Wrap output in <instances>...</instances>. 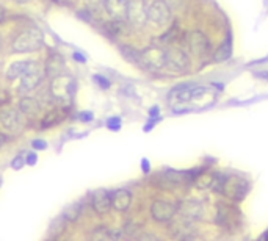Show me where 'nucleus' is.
Here are the masks:
<instances>
[{
    "label": "nucleus",
    "mask_w": 268,
    "mask_h": 241,
    "mask_svg": "<svg viewBox=\"0 0 268 241\" xmlns=\"http://www.w3.org/2000/svg\"><path fill=\"white\" fill-rule=\"evenodd\" d=\"M216 99V92L207 86H182L169 94V105L176 113H185L207 107Z\"/></svg>",
    "instance_id": "nucleus-1"
},
{
    "label": "nucleus",
    "mask_w": 268,
    "mask_h": 241,
    "mask_svg": "<svg viewBox=\"0 0 268 241\" xmlns=\"http://www.w3.org/2000/svg\"><path fill=\"white\" fill-rule=\"evenodd\" d=\"M42 47V33L38 28H28L16 36L13 41V51L18 54L33 52Z\"/></svg>",
    "instance_id": "nucleus-2"
},
{
    "label": "nucleus",
    "mask_w": 268,
    "mask_h": 241,
    "mask_svg": "<svg viewBox=\"0 0 268 241\" xmlns=\"http://www.w3.org/2000/svg\"><path fill=\"white\" fill-rule=\"evenodd\" d=\"M75 92V80L71 75H57L51 82V94L57 101H71Z\"/></svg>",
    "instance_id": "nucleus-3"
},
{
    "label": "nucleus",
    "mask_w": 268,
    "mask_h": 241,
    "mask_svg": "<svg viewBox=\"0 0 268 241\" xmlns=\"http://www.w3.org/2000/svg\"><path fill=\"white\" fill-rule=\"evenodd\" d=\"M127 21L133 27H143L148 22L146 0H127Z\"/></svg>",
    "instance_id": "nucleus-4"
},
{
    "label": "nucleus",
    "mask_w": 268,
    "mask_h": 241,
    "mask_svg": "<svg viewBox=\"0 0 268 241\" xmlns=\"http://www.w3.org/2000/svg\"><path fill=\"white\" fill-rule=\"evenodd\" d=\"M140 61L149 69H162L165 68V63H166V51L157 45L148 47V49H145L140 54Z\"/></svg>",
    "instance_id": "nucleus-5"
},
{
    "label": "nucleus",
    "mask_w": 268,
    "mask_h": 241,
    "mask_svg": "<svg viewBox=\"0 0 268 241\" xmlns=\"http://www.w3.org/2000/svg\"><path fill=\"white\" fill-rule=\"evenodd\" d=\"M221 192L229 199L242 201L246 195V183L243 179L237 177V175H229V177H225Z\"/></svg>",
    "instance_id": "nucleus-6"
},
{
    "label": "nucleus",
    "mask_w": 268,
    "mask_h": 241,
    "mask_svg": "<svg viewBox=\"0 0 268 241\" xmlns=\"http://www.w3.org/2000/svg\"><path fill=\"white\" fill-rule=\"evenodd\" d=\"M171 19V10L165 0H154L148 7V21L155 25H166Z\"/></svg>",
    "instance_id": "nucleus-7"
},
{
    "label": "nucleus",
    "mask_w": 268,
    "mask_h": 241,
    "mask_svg": "<svg viewBox=\"0 0 268 241\" xmlns=\"http://www.w3.org/2000/svg\"><path fill=\"white\" fill-rule=\"evenodd\" d=\"M190 66V60H188L187 54L181 49H169L166 51V63L165 68H168L171 72L182 74Z\"/></svg>",
    "instance_id": "nucleus-8"
},
{
    "label": "nucleus",
    "mask_w": 268,
    "mask_h": 241,
    "mask_svg": "<svg viewBox=\"0 0 268 241\" xmlns=\"http://www.w3.org/2000/svg\"><path fill=\"white\" fill-rule=\"evenodd\" d=\"M187 44H188L190 52L198 55V57L206 55L209 52V45H210L207 36L199 30H193L187 35Z\"/></svg>",
    "instance_id": "nucleus-9"
},
{
    "label": "nucleus",
    "mask_w": 268,
    "mask_h": 241,
    "mask_svg": "<svg viewBox=\"0 0 268 241\" xmlns=\"http://www.w3.org/2000/svg\"><path fill=\"white\" fill-rule=\"evenodd\" d=\"M177 213V207L168 201H155L151 207V215L155 221L159 222H166L174 218Z\"/></svg>",
    "instance_id": "nucleus-10"
},
{
    "label": "nucleus",
    "mask_w": 268,
    "mask_h": 241,
    "mask_svg": "<svg viewBox=\"0 0 268 241\" xmlns=\"http://www.w3.org/2000/svg\"><path fill=\"white\" fill-rule=\"evenodd\" d=\"M171 230L177 238H192L196 233V227L193 224V219H188L185 216H179L177 219H171Z\"/></svg>",
    "instance_id": "nucleus-11"
},
{
    "label": "nucleus",
    "mask_w": 268,
    "mask_h": 241,
    "mask_svg": "<svg viewBox=\"0 0 268 241\" xmlns=\"http://www.w3.org/2000/svg\"><path fill=\"white\" fill-rule=\"evenodd\" d=\"M104 10L113 21L127 19V0H104Z\"/></svg>",
    "instance_id": "nucleus-12"
},
{
    "label": "nucleus",
    "mask_w": 268,
    "mask_h": 241,
    "mask_svg": "<svg viewBox=\"0 0 268 241\" xmlns=\"http://www.w3.org/2000/svg\"><path fill=\"white\" fill-rule=\"evenodd\" d=\"M41 78H42V72L39 71L38 64L33 63L30 66V69L24 75H21V89L24 92H28L31 89H35L39 85Z\"/></svg>",
    "instance_id": "nucleus-13"
},
{
    "label": "nucleus",
    "mask_w": 268,
    "mask_h": 241,
    "mask_svg": "<svg viewBox=\"0 0 268 241\" xmlns=\"http://www.w3.org/2000/svg\"><path fill=\"white\" fill-rule=\"evenodd\" d=\"M0 122H2V125L11 132H18L21 128V125H22V119H21L19 111L14 110V108L0 110Z\"/></svg>",
    "instance_id": "nucleus-14"
},
{
    "label": "nucleus",
    "mask_w": 268,
    "mask_h": 241,
    "mask_svg": "<svg viewBox=\"0 0 268 241\" xmlns=\"http://www.w3.org/2000/svg\"><path fill=\"white\" fill-rule=\"evenodd\" d=\"M91 205L98 215H105L112 208V196L105 189H98L91 198Z\"/></svg>",
    "instance_id": "nucleus-15"
},
{
    "label": "nucleus",
    "mask_w": 268,
    "mask_h": 241,
    "mask_svg": "<svg viewBox=\"0 0 268 241\" xmlns=\"http://www.w3.org/2000/svg\"><path fill=\"white\" fill-rule=\"evenodd\" d=\"M177 212L188 219H199L202 216V205L198 201H184L177 205Z\"/></svg>",
    "instance_id": "nucleus-16"
},
{
    "label": "nucleus",
    "mask_w": 268,
    "mask_h": 241,
    "mask_svg": "<svg viewBox=\"0 0 268 241\" xmlns=\"http://www.w3.org/2000/svg\"><path fill=\"white\" fill-rule=\"evenodd\" d=\"M132 202V196L127 189H118L113 192L112 196V207L116 212H125L130 207Z\"/></svg>",
    "instance_id": "nucleus-17"
},
{
    "label": "nucleus",
    "mask_w": 268,
    "mask_h": 241,
    "mask_svg": "<svg viewBox=\"0 0 268 241\" xmlns=\"http://www.w3.org/2000/svg\"><path fill=\"white\" fill-rule=\"evenodd\" d=\"M63 69H65V60H63L58 54H54L47 58L46 61V74L51 78L63 74Z\"/></svg>",
    "instance_id": "nucleus-18"
},
{
    "label": "nucleus",
    "mask_w": 268,
    "mask_h": 241,
    "mask_svg": "<svg viewBox=\"0 0 268 241\" xmlns=\"http://www.w3.org/2000/svg\"><path fill=\"white\" fill-rule=\"evenodd\" d=\"M33 63H35V61H18V63H13L11 66L8 68V71H7V77H8L10 80H14V78H18V77L24 75V74L30 69V66H31Z\"/></svg>",
    "instance_id": "nucleus-19"
},
{
    "label": "nucleus",
    "mask_w": 268,
    "mask_h": 241,
    "mask_svg": "<svg viewBox=\"0 0 268 241\" xmlns=\"http://www.w3.org/2000/svg\"><path fill=\"white\" fill-rule=\"evenodd\" d=\"M19 107H21V111H22V113H24V115H28V116L36 115V113H38V110H39L38 102H36L35 99H31V98H25V99H22L21 104H19Z\"/></svg>",
    "instance_id": "nucleus-20"
},
{
    "label": "nucleus",
    "mask_w": 268,
    "mask_h": 241,
    "mask_svg": "<svg viewBox=\"0 0 268 241\" xmlns=\"http://www.w3.org/2000/svg\"><path fill=\"white\" fill-rule=\"evenodd\" d=\"M218 224H221V226H225V227L234 226V215H232L231 208H228V207L218 208Z\"/></svg>",
    "instance_id": "nucleus-21"
},
{
    "label": "nucleus",
    "mask_w": 268,
    "mask_h": 241,
    "mask_svg": "<svg viewBox=\"0 0 268 241\" xmlns=\"http://www.w3.org/2000/svg\"><path fill=\"white\" fill-rule=\"evenodd\" d=\"M213 180H215V174H207V172H204V174H199L198 177H196L195 185H196L198 189H209V188H212Z\"/></svg>",
    "instance_id": "nucleus-22"
},
{
    "label": "nucleus",
    "mask_w": 268,
    "mask_h": 241,
    "mask_svg": "<svg viewBox=\"0 0 268 241\" xmlns=\"http://www.w3.org/2000/svg\"><path fill=\"white\" fill-rule=\"evenodd\" d=\"M232 54V47H231V41L226 39L221 45L218 47V51L215 52V61L219 63V61H225L231 57Z\"/></svg>",
    "instance_id": "nucleus-23"
},
{
    "label": "nucleus",
    "mask_w": 268,
    "mask_h": 241,
    "mask_svg": "<svg viewBox=\"0 0 268 241\" xmlns=\"http://www.w3.org/2000/svg\"><path fill=\"white\" fill-rule=\"evenodd\" d=\"M118 236H121V235L116 232L108 230L107 227H98L91 235L93 239H110V238H118Z\"/></svg>",
    "instance_id": "nucleus-24"
},
{
    "label": "nucleus",
    "mask_w": 268,
    "mask_h": 241,
    "mask_svg": "<svg viewBox=\"0 0 268 241\" xmlns=\"http://www.w3.org/2000/svg\"><path fill=\"white\" fill-rule=\"evenodd\" d=\"M60 119H61V113H60V111H57V110H55V111H51L49 115L44 116V119H42V122H41V127H42V128H47L49 125L57 124Z\"/></svg>",
    "instance_id": "nucleus-25"
},
{
    "label": "nucleus",
    "mask_w": 268,
    "mask_h": 241,
    "mask_svg": "<svg viewBox=\"0 0 268 241\" xmlns=\"http://www.w3.org/2000/svg\"><path fill=\"white\" fill-rule=\"evenodd\" d=\"M65 219H71V221H74V219H77V216H78V205L77 204H74V205H71V207H68V210L65 212Z\"/></svg>",
    "instance_id": "nucleus-26"
},
{
    "label": "nucleus",
    "mask_w": 268,
    "mask_h": 241,
    "mask_svg": "<svg viewBox=\"0 0 268 241\" xmlns=\"http://www.w3.org/2000/svg\"><path fill=\"white\" fill-rule=\"evenodd\" d=\"M88 4V7L91 8H99V7H104V0H85Z\"/></svg>",
    "instance_id": "nucleus-27"
},
{
    "label": "nucleus",
    "mask_w": 268,
    "mask_h": 241,
    "mask_svg": "<svg viewBox=\"0 0 268 241\" xmlns=\"http://www.w3.org/2000/svg\"><path fill=\"white\" fill-rule=\"evenodd\" d=\"M8 101V94L5 91H0V104H7Z\"/></svg>",
    "instance_id": "nucleus-28"
},
{
    "label": "nucleus",
    "mask_w": 268,
    "mask_h": 241,
    "mask_svg": "<svg viewBox=\"0 0 268 241\" xmlns=\"http://www.w3.org/2000/svg\"><path fill=\"white\" fill-rule=\"evenodd\" d=\"M5 142H7V136L4 133H0V148H2Z\"/></svg>",
    "instance_id": "nucleus-29"
},
{
    "label": "nucleus",
    "mask_w": 268,
    "mask_h": 241,
    "mask_svg": "<svg viewBox=\"0 0 268 241\" xmlns=\"http://www.w3.org/2000/svg\"><path fill=\"white\" fill-rule=\"evenodd\" d=\"M4 14H5V11H4V8H2V7H0V21L4 19Z\"/></svg>",
    "instance_id": "nucleus-30"
},
{
    "label": "nucleus",
    "mask_w": 268,
    "mask_h": 241,
    "mask_svg": "<svg viewBox=\"0 0 268 241\" xmlns=\"http://www.w3.org/2000/svg\"><path fill=\"white\" fill-rule=\"evenodd\" d=\"M16 2H18V4H25L27 0H16Z\"/></svg>",
    "instance_id": "nucleus-31"
},
{
    "label": "nucleus",
    "mask_w": 268,
    "mask_h": 241,
    "mask_svg": "<svg viewBox=\"0 0 268 241\" xmlns=\"http://www.w3.org/2000/svg\"><path fill=\"white\" fill-rule=\"evenodd\" d=\"M263 238H266V239H268V232H266V233H263Z\"/></svg>",
    "instance_id": "nucleus-32"
},
{
    "label": "nucleus",
    "mask_w": 268,
    "mask_h": 241,
    "mask_svg": "<svg viewBox=\"0 0 268 241\" xmlns=\"http://www.w3.org/2000/svg\"><path fill=\"white\" fill-rule=\"evenodd\" d=\"M0 47H2V36H0Z\"/></svg>",
    "instance_id": "nucleus-33"
}]
</instances>
